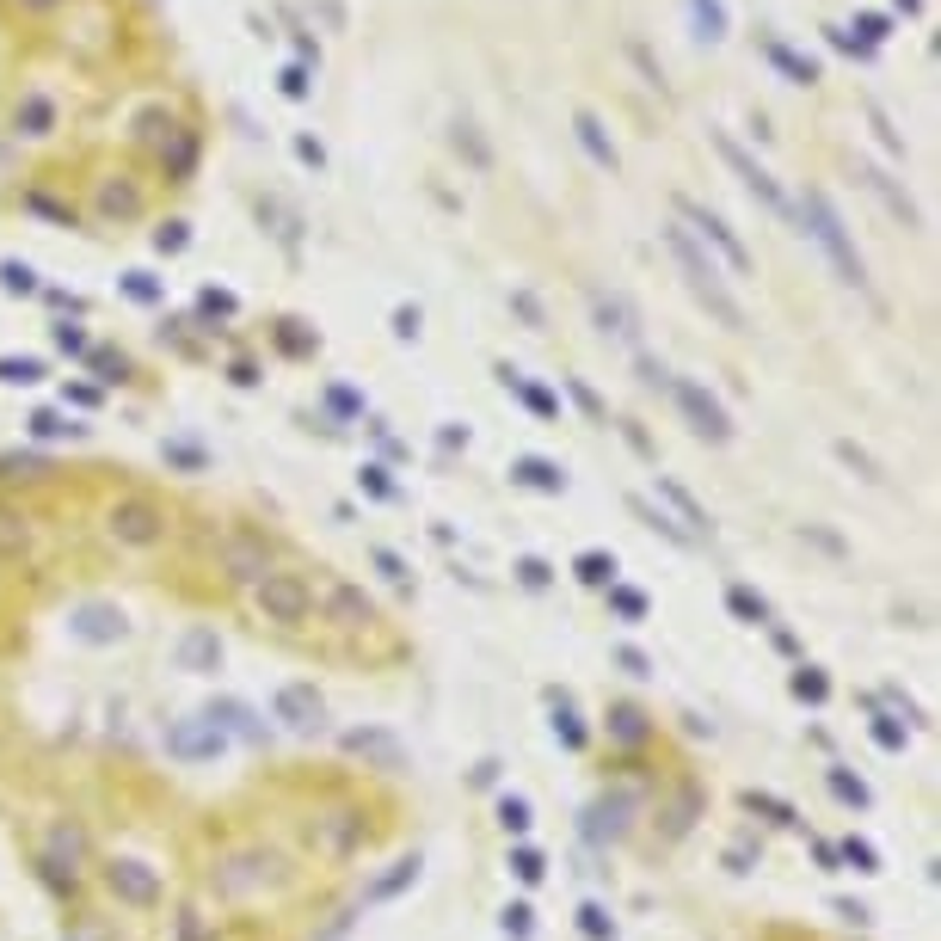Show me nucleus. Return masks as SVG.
Returning <instances> with one entry per match:
<instances>
[{"mask_svg": "<svg viewBox=\"0 0 941 941\" xmlns=\"http://www.w3.org/2000/svg\"><path fill=\"white\" fill-rule=\"evenodd\" d=\"M720 154H726L732 167H738V173H745V185H751V191H757V197H763V204H775V209H781V191H775V178H769L763 167H751V160H745V148H738V142H726V136H720Z\"/></svg>", "mask_w": 941, "mask_h": 941, "instance_id": "3", "label": "nucleus"}, {"mask_svg": "<svg viewBox=\"0 0 941 941\" xmlns=\"http://www.w3.org/2000/svg\"><path fill=\"white\" fill-rule=\"evenodd\" d=\"M671 246H677V259H683V271H690V283H696V296H701V302H708V308H714V314H720L726 326H738V308H732V296H726V289L714 283V265H701V259H696V246L683 241V234H671Z\"/></svg>", "mask_w": 941, "mask_h": 941, "instance_id": "1", "label": "nucleus"}, {"mask_svg": "<svg viewBox=\"0 0 941 941\" xmlns=\"http://www.w3.org/2000/svg\"><path fill=\"white\" fill-rule=\"evenodd\" d=\"M19 6H25V13H56L62 0H19Z\"/></svg>", "mask_w": 941, "mask_h": 941, "instance_id": "7", "label": "nucleus"}, {"mask_svg": "<svg viewBox=\"0 0 941 941\" xmlns=\"http://www.w3.org/2000/svg\"><path fill=\"white\" fill-rule=\"evenodd\" d=\"M579 136H585V148H591V154H597V160H603V167L616 160V148L603 142V130H597V117H579Z\"/></svg>", "mask_w": 941, "mask_h": 941, "instance_id": "5", "label": "nucleus"}, {"mask_svg": "<svg viewBox=\"0 0 941 941\" xmlns=\"http://www.w3.org/2000/svg\"><path fill=\"white\" fill-rule=\"evenodd\" d=\"M769 56H775V62H781V69L794 74V80H812V62H800V56H794V50H781V43H769Z\"/></svg>", "mask_w": 941, "mask_h": 941, "instance_id": "6", "label": "nucleus"}, {"mask_svg": "<svg viewBox=\"0 0 941 941\" xmlns=\"http://www.w3.org/2000/svg\"><path fill=\"white\" fill-rule=\"evenodd\" d=\"M677 394H683V407H690V413L701 418V431H714V437H720V431H726V418L714 413V407H708V400H701L696 388H677Z\"/></svg>", "mask_w": 941, "mask_h": 941, "instance_id": "4", "label": "nucleus"}, {"mask_svg": "<svg viewBox=\"0 0 941 941\" xmlns=\"http://www.w3.org/2000/svg\"><path fill=\"white\" fill-rule=\"evenodd\" d=\"M812 222H818V241L831 246L836 259H843V271H849V283H862V259H855V252H849V241H843V228H836L831 222V209L818 204V197H812Z\"/></svg>", "mask_w": 941, "mask_h": 941, "instance_id": "2", "label": "nucleus"}]
</instances>
